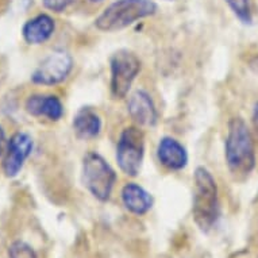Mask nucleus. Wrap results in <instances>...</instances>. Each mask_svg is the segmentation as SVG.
<instances>
[{"instance_id": "nucleus-9", "label": "nucleus", "mask_w": 258, "mask_h": 258, "mask_svg": "<svg viewBox=\"0 0 258 258\" xmlns=\"http://www.w3.org/2000/svg\"><path fill=\"white\" fill-rule=\"evenodd\" d=\"M127 112L137 126L153 127L158 122V111L152 96L144 89H137L128 96Z\"/></svg>"}, {"instance_id": "nucleus-14", "label": "nucleus", "mask_w": 258, "mask_h": 258, "mask_svg": "<svg viewBox=\"0 0 258 258\" xmlns=\"http://www.w3.org/2000/svg\"><path fill=\"white\" fill-rule=\"evenodd\" d=\"M54 30V19L47 14H39L23 25L22 35L29 45H41L46 42L47 39H50Z\"/></svg>"}, {"instance_id": "nucleus-6", "label": "nucleus", "mask_w": 258, "mask_h": 258, "mask_svg": "<svg viewBox=\"0 0 258 258\" xmlns=\"http://www.w3.org/2000/svg\"><path fill=\"white\" fill-rule=\"evenodd\" d=\"M142 68L140 57L127 49H120L110 59V89L115 99H124L130 92Z\"/></svg>"}, {"instance_id": "nucleus-4", "label": "nucleus", "mask_w": 258, "mask_h": 258, "mask_svg": "<svg viewBox=\"0 0 258 258\" xmlns=\"http://www.w3.org/2000/svg\"><path fill=\"white\" fill-rule=\"evenodd\" d=\"M81 178L89 194L100 203H106L111 199L118 176L104 157L96 152H88L83 157Z\"/></svg>"}, {"instance_id": "nucleus-19", "label": "nucleus", "mask_w": 258, "mask_h": 258, "mask_svg": "<svg viewBox=\"0 0 258 258\" xmlns=\"http://www.w3.org/2000/svg\"><path fill=\"white\" fill-rule=\"evenodd\" d=\"M5 142H6V132L3 126L0 124V156L5 152Z\"/></svg>"}, {"instance_id": "nucleus-5", "label": "nucleus", "mask_w": 258, "mask_h": 258, "mask_svg": "<svg viewBox=\"0 0 258 258\" xmlns=\"http://www.w3.org/2000/svg\"><path fill=\"white\" fill-rule=\"evenodd\" d=\"M145 134L140 126L123 128L116 144V162L119 169L130 177L138 176L144 164Z\"/></svg>"}, {"instance_id": "nucleus-8", "label": "nucleus", "mask_w": 258, "mask_h": 258, "mask_svg": "<svg viewBox=\"0 0 258 258\" xmlns=\"http://www.w3.org/2000/svg\"><path fill=\"white\" fill-rule=\"evenodd\" d=\"M34 149V140L29 133L18 132L10 138L7 149H6L5 158H3V172L7 177L14 178L21 173Z\"/></svg>"}, {"instance_id": "nucleus-3", "label": "nucleus", "mask_w": 258, "mask_h": 258, "mask_svg": "<svg viewBox=\"0 0 258 258\" xmlns=\"http://www.w3.org/2000/svg\"><path fill=\"white\" fill-rule=\"evenodd\" d=\"M156 13L157 5L153 0H116L96 18L95 26L100 31L114 33Z\"/></svg>"}, {"instance_id": "nucleus-18", "label": "nucleus", "mask_w": 258, "mask_h": 258, "mask_svg": "<svg viewBox=\"0 0 258 258\" xmlns=\"http://www.w3.org/2000/svg\"><path fill=\"white\" fill-rule=\"evenodd\" d=\"M251 123H253V136L254 140L258 142V102L254 104L253 115H251Z\"/></svg>"}, {"instance_id": "nucleus-22", "label": "nucleus", "mask_w": 258, "mask_h": 258, "mask_svg": "<svg viewBox=\"0 0 258 258\" xmlns=\"http://www.w3.org/2000/svg\"><path fill=\"white\" fill-rule=\"evenodd\" d=\"M0 81H2V76H0Z\"/></svg>"}, {"instance_id": "nucleus-13", "label": "nucleus", "mask_w": 258, "mask_h": 258, "mask_svg": "<svg viewBox=\"0 0 258 258\" xmlns=\"http://www.w3.org/2000/svg\"><path fill=\"white\" fill-rule=\"evenodd\" d=\"M72 127L79 140H95L102 133V116L92 107H81L73 116Z\"/></svg>"}, {"instance_id": "nucleus-1", "label": "nucleus", "mask_w": 258, "mask_h": 258, "mask_svg": "<svg viewBox=\"0 0 258 258\" xmlns=\"http://www.w3.org/2000/svg\"><path fill=\"white\" fill-rule=\"evenodd\" d=\"M224 157L230 173L238 180L247 177L255 168V140L247 123L239 116L229 120Z\"/></svg>"}, {"instance_id": "nucleus-12", "label": "nucleus", "mask_w": 258, "mask_h": 258, "mask_svg": "<svg viewBox=\"0 0 258 258\" xmlns=\"http://www.w3.org/2000/svg\"><path fill=\"white\" fill-rule=\"evenodd\" d=\"M120 199L127 211L137 216L146 215L154 204L152 194L137 182L124 184L120 190Z\"/></svg>"}, {"instance_id": "nucleus-11", "label": "nucleus", "mask_w": 258, "mask_h": 258, "mask_svg": "<svg viewBox=\"0 0 258 258\" xmlns=\"http://www.w3.org/2000/svg\"><path fill=\"white\" fill-rule=\"evenodd\" d=\"M26 112L35 118H46L47 120L57 122L65 114L62 102L55 95L34 93L26 99Z\"/></svg>"}, {"instance_id": "nucleus-7", "label": "nucleus", "mask_w": 258, "mask_h": 258, "mask_svg": "<svg viewBox=\"0 0 258 258\" xmlns=\"http://www.w3.org/2000/svg\"><path fill=\"white\" fill-rule=\"evenodd\" d=\"M73 57L65 50H54L47 54L31 73V83L43 87L61 84L73 71Z\"/></svg>"}, {"instance_id": "nucleus-21", "label": "nucleus", "mask_w": 258, "mask_h": 258, "mask_svg": "<svg viewBox=\"0 0 258 258\" xmlns=\"http://www.w3.org/2000/svg\"><path fill=\"white\" fill-rule=\"evenodd\" d=\"M166 2H173V0H166Z\"/></svg>"}, {"instance_id": "nucleus-2", "label": "nucleus", "mask_w": 258, "mask_h": 258, "mask_svg": "<svg viewBox=\"0 0 258 258\" xmlns=\"http://www.w3.org/2000/svg\"><path fill=\"white\" fill-rule=\"evenodd\" d=\"M194 220L202 231L207 233L219 218V190L211 172L198 166L194 174V200H192Z\"/></svg>"}, {"instance_id": "nucleus-16", "label": "nucleus", "mask_w": 258, "mask_h": 258, "mask_svg": "<svg viewBox=\"0 0 258 258\" xmlns=\"http://www.w3.org/2000/svg\"><path fill=\"white\" fill-rule=\"evenodd\" d=\"M10 258H37L34 249L23 241H15L9 247Z\"/></svg>"}, {"instance_id": "nucleus-10", "label": "nucleus", "mask_w": 258, "mask_h": 258, "mask_svg": "<svg viewBox=\"0 0 258 258\" xmlns=\"http://www.w3.org/2000/svg\"><path fill=\"white\" fill-rule=\"evenodd\" d=\"M157 158L161 165L172 172L185 169L189 161L185 146L173 137L161 138L157 146Z\"/></svg>"}, {"instance_id": "nucleus-17", "label": "nucleus", "mask_w": 258, "mask_h": 258, "mask_svg": "<svg viewBox=\"0 0 258 258\" xmlns=\"http://www.w3.org/2000/svg\"><path fill=\"white\" fill-rule=\"evenodd\" d=\"M75 0H42L45 9L50 10L53 13H62L72 5Z\"/></svg>"}, {"instance_id": "nucleus-15", "label": "nucleus", "mask_w": 258, "mask_h": 258, "mask_svg": "<svg viewBox=\"0 0 258 258\" xmlns=\"http://www.w3.org/2000/svg\"><path fill=\"white\" fill-rule=\"evenodd\" d=\"M235 17L245 25L253 22V13L250 7V0H224Z\"/></svg>"}, {"instance_id": "nucleus-20", "label": "nucleus", "mask_w": 258, "mask_h": 258, "mask_svg": "<svg viewBox=\"0 0 258 258\" xmlns=\"http://www.w3.org/2000/svg\"><path fill=\"white\" fill-rule=\"evenodd\" d=\"M89 2H92V3H99V2H103V0H89Z\"/></svg>"}]
</instances>
